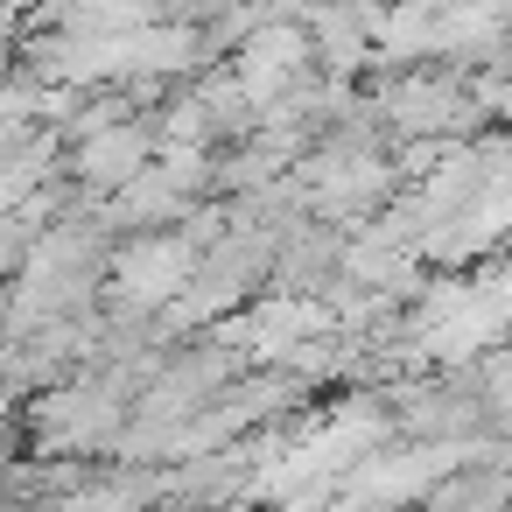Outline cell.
<instances>
[{"mask_svg":"<svg viewBox=\"0 0 512 512\" xmlns=\"http://www.w3.org/2000/svg\"><path fill=\"white\" fill-rule=\"evenodd\" d=\"M148 155H155L148 127L113 120V127H99V134L71 141V176H78L85 190H120V183H134V176L148 169Z\"/></svg>","mask_w":512,"mask_h":512,"instance_id":"obj_1","label":"cell"}]
</instances>
